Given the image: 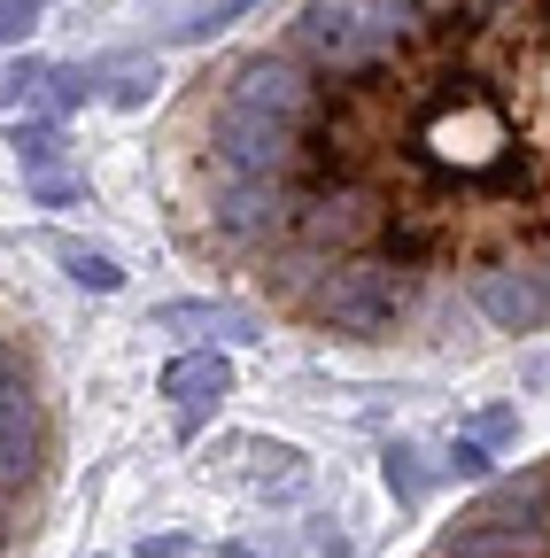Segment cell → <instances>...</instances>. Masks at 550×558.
I'll list each match as a JSON object with an SVG mask.
<instances>
[{
    "instance_id": "1",
    "label": "cell",
    "mask_w": 550,
    "mask_h": 558,
    "mask_svg": "<svg viewBox=\"0 0 550 558\" xmlns=\"http://www.w3.org/2000/svg\"><path fill=\"white\" fill-rule=\"evenodd\" d=\"M156 186L179 256L295 333H542L550 0H295L171 101Z\"/></svg>"
},
{
    "instance_id": "2",
    "label": "cell",
    "mask_w": 550,
    "mask_h": 558,
    "mask_svg": "<svg viewBox=\"0 0 550 558\" xmlns=\"http://www.w3.org/2000/svg\"><path fill=\"white\" fill-rule=\"evenodd\" d=\"M62 481V388L24 303L0 295V558H16Z\"/></svg>"
},
{
    "instance_id": "3",
    "label": "cell",
    "mask_w": 550,
    "mask_h": 558,
    "mask_svg": "<svg viewBox=\"0 0 550 558\" xmlns=\"http://www.w3.org/2000/svg\"><path fill=\"white\" fill-rule=\"evenodd\" d=\"M419 558H550V458L489 481Z\"/></svg>"
},
{
    "instance_id": "4",
    "label": "cell",
    "mask_w": 550,
    "mask_h": 558,
    "mask_svg": "<svg viewBox=\"0 0 550 558\" xmlns=\"http://www.w3.org/2000/svg\"><path fill=\"white\" fill-rule=\"evenodd\" d=\"M9 148H16V163H24V179H32L39 202H71V194H78L71 179H62V132H54V124H16Z\"/></svg>"
},
{
    "instance_id": "5",
    "label": "cell",
    "mask_w": 550,
    "mask_h": 558,
    "mask_svg": "<svg viewBox=\"0 0 550 558\" xmlns=\"http://www.w3.org/2000/svg\"><path fill=\"white\" fill-rule=\"evenodd\" d=\"M163 396L171 403H218V396H233V365L225 357H210V349H194V357H171L163 365Z\"/></svg>"
},
{
    "instance_id": "6",
    "label": "cell",
    "mask_w": 550,
    "mask_h": 558,
    "mask_svg": "<svg viewBox=\"0 0 550 558\" xmlns=\"http://www.w3.org/2000/svg\"><path fill=\"white\" fill-rule=\"evenodd\" d=\"M54 256H62V264H71V279H78V288H94V295H117V288H124V271H117L109 256H94V248H78V241H54Z\"/></svg>"
},
{
    "instance_id": "7",
    "label": "cell",
    "mask_w": 550,
    "mask_h": 558,
    "mask_svg": "<svg viewBox=\"0 0 550 558\" xmlns=\"http://www.w3.org/2000/svg\"><path fill=\"white\" fill-rule=\"evenodd\" d=\"M39 24V0H0V47H16Z\"/></svg>"
},
{
    "instance_id": "8",
    "label": "cell",
    "mask_w": 550,
    "mask_h": 558,
    "mask_svg": "<svg viewBox=\"0 0 550 558\" xmlns=\"http://www.w3.org/2000/svg\"><path fill=\"white\" fill-rule=\"evenodd\" d=\"M388 481L403 488V497H419V488H427V481H419V465H411V450H388Z\"/></svg>"
},
{
    "instance_id": "9",
    "label": "cell",
    "mask_w": 550,
    "mask_h": 558,
    "mask_svg": "<svg viewBox=\"0 0 550 558\" xmlns=\"http://www.w3.org/2000/svg\"><path fill=\"white\" fill-rule=\"evenodd\" d=\"M450 465H457L465 481H489V450H480V442H457V450H450Z\"/></svg>"
},
{
    "instance_id": "10",
    "label": "cell",
    "mask_w": 550,
    "mask_h": 558,
    "mask_svg": "<svg viewBox=\"0 0 550 558\" xmlns=\"http://www.w3.org/2000/svg\"><path fill=\"white\" fill-rule=\"evenodd\" d=\"M473 427H480V435H489V442H504V435H520V411H480V418H473Z\"/></svg>"
}]
</instances>
